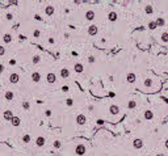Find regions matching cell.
Here are the masks:
<instances>
[{
    "mask_svg": "<svg viewBox=\"0 0 168 156\" xmlns=\"http://www.w3.org/2000/svg\"><path fill=\"white\" fill-rule=\"evenodd\" d=\"M86 151H87V147L84 146V144H77L76 148H75V153L77 156H83V155H86Z\"/></svg>",
    "mask_w": 168,
    "mask_h": 156,
    "instance_id": "obj_1",
    "label": "cell"
},
{
    "mask_svg": "<svg viewBox=\"0 0 168 156\" xmlns=\"http://www.w3.org/2000/svg\"><path fill=\"white\" fill-rule=\"evenodd\" d=\"M9 82L12 83V84H17L19 82H20V75L17 73V72H12L11 75H9Z\"/></svg>",
    "mask_w": 168,
    "mask_h": 156,
    "instance_id": "obj_2",
    "label": "cell"
},
{
    "mask_svg": "<svg viewBox=\"0 0 168 156\" xmlns=\"http://www.w3.org/2000/svg\"><path fill=\"white\" fill-rule=\"evenodd\" d=\"M46 82H47L49 84H55V82H57V75H55L54 72H49V73L46 75Z\"/></svg>",
    "mask_w": 168,
    "mask_h": 156,
    "instance_id": "obj_3",
    "label": "cell"
},
{
    "mask_svg": "<svg viewBox=\"0 0 168 156\" xmlns=\"http://www.w3.org/2000/svg\"><path fill=\"white\" fill-rule=\"evenodd\" d=\"M75 121H76V123L79 126H83V125H86V122H87V117L84 115V114H77Z\"/></svg>",
    "mask_w": 168,
    "mask_h": 156,
    "instance_id": "obj_4",
    "label": "cell"
},
{
    "mask_svg": "<svg viewBox=\"0 0 168 156\" xmlns=\"http://www.w3.org/2000/svg\"><path fill=\"white\" fill-rule=\"evenodd\" d=\"M126 82H127L129 84H134V83L137 82V75H135L134 72H129V73L126 75Z\"/></svg>",
    "mask_w": 168,
    "mask_h": 156,
    "instance_id": "obj_5",
    "label": "cell"
},
{
    "mask_svg": "<svg viewBox=\"0 0 168 156\" xmlns=\"http://www.w3.org/2000/svg\"><path fill=\"white\" fill-rule=\"evenodd\" d=\"M41 73L38 72V71H34V72H32V76H30V79H32V82L33 83H40L41 82Z\"/></svg>",
    "mask_w": 168,
    "mask_h": 156,
    "instance_id": "obj_6",
    "label": "cell"
},
{
    "mask_svg": "<svg viewBox=\"0 0 168 156\" xmlns=\"http://www.w3.org/2000/svg\"><path fill=\"white\" fill-rule=\"evenodd\" d=\"M133 147H134L135 149H141V148L143 147V140L139 139V138L134 139V140H133Z\"/></svg>",
    "mask_w": 168,
    "mask_h": 156,
    "instance_id": "obj_7",
    "label": "cell"
},
{
    "mask_svg": "<svg viewBox=\"0 0 168 156\" xmlns=\"http://www.w3.org/2000/svg\"><path fill=\"white\" fill-rule=\"evenodd\" d=\"M54 12H55L54 5L49 4V5H46V7H45V13H46V16H53V15H54Z\"/></svg>",
    "mask_w": 168,
    "mask_h": 156,
    "instance_id": "obj_8",
    "label": "cell"
},
{
    "mask_svg": "<svg viewBox=\"0 0 168 156\" xmlns=\"http://www.w3.org/2000/svg\"><path fill=\"white\" fill-rule=\"evenodd\" d=\"M97 33H99V28H97V25H91V26L88 28V34H89V36L95 37Z\"/></svg>",
    "mask_w": 168,
    "mask_h": 156,
    "instance_id": "obj_9",
    "label": "cell"
},
{
    "mask_svg": "<svg viewBox=\"0 0 168 156\" xmlns=\"http://www.w3.org/2000/svg\"><path fill=\"white\" fill-rule=\"evenodd\" d=\"M45 143H46L45 136H42V135L37 136V139H36V146H37V147H43V146H45Z\"/></svg>",
    "mask_w": 168,
    "mask_h": 156,
    "instance_id": "obj_10",
    "label": "cell"
},
{
    "mask_svg": "<svg viewBox=\"0 0 168 156\" xmlns=\"http://www.w3.org/2000/svg\"><path fill=\"white\" fill-rule=\"evenodd\" d=\"M12 41H13V37H12V34L7 33V34H4V36H3V42H4L5 45H9V43H12Z\"/></svg>",
    "mask_w": 168,
    "mask_h": 156,
    "instance_id": "obj_11",
    "label": "cell"
},
{
    "mask_svg": "<svg viewBox=\"0 0 168 156\" xmlns=\"http://www.w3.org/2000/svg\"><path fill=\"white\" fill-rule=\"evenodd\" d=\"M109 113L110 114H113V115H117L118 113H120V106L118 105H110V108H109Z\"/></svg>",
    "mask_w": 168,
    "mask_h": 156,
    "instance_id": "obj_12",
    "label": "cell"
},
{
    "mask_svg": "<svg viewBox=\"0 0 168 156\" xmlns=\"http://www.w3.org/2000/svg\"><path fill=\"white\" fill-rule=\"evenodd\" d=\"M11 125H12V126H15V127L20 126V125H21V118H20V117H17V115H13V118L11 119Z\"/></svg>",
    "mask_w": 168,
    "mask_h": 156,
    "instance_id": "obj_13",
    "label": "cell"
},
{
    "mask_svg": "<svg viewBox=\"0 0 168 156\" xmlns=\"http://www.w3.org/2000/svg\"><path fill=\"white\" fill-rule=\"evenodd\" d=\"M59 75H60L62 79H68V77H70V71L67 68H62L59 71Z\"/></svg>",
    "mask_w": 168,
    "mask_h": 156,
    "instance_id": "obj_14",
    "label": "cell"
},
{
    "mask_svg": "<svg viewBox=\"0 0 168 156\" xmlns=\"http://www.w3.org/2000/svg\"><path fill=\"white\" fill-rule=\"evenodd\" d=\"M95 11H92V9H89V11H87L86 12V20H88V21H92V20H95Z\"/></svg>",
    "mask_w": 168,
    "mask_h": 156,
    "instance_id": "obj_15",
    "label": "cell"
},
{
    "mask_svg": "<svg viewBox=\"0 0 168 156\" xmlns=\"http://www.w3.org/2000/svg\"><path fill=\"white\" fill-rule=\"evenodd\" d=\"M117 19H118V15H117L114 11H112V12H109V13H108V20H109L110 22L117 21Z\"/></svg>",
    "mask_w": 168,
    "mask_h": 156,
    "instance_id": "obj_16",
    "label": "cell"
},
{
    "mask_svg": "<svg viewBox=\"0 0 168 156\" xmlns=\"http://www.w3.org/2000/svg\"><path fill=\"white\" fill-rule=\"evenodd\" d=\"M74 71H75L76 73H81V72L84 71V66H83L81 63H75V64H74Z\"/></svg>",
    "mask_w": 168,
    "mask_h": 156,
    "instance_id": "obj_17",
    "label": "cell"
},
{
    "mask_svg": "<svg viewBox=\"0 0 168 156\" xmlns=\"http://www.w3.org/2000/svg\"><path fill=\"white\" fill-rule=\"evenodd\" d=\"M3 118H4L5 121H9V122H11V119L13 118V113H12V110H5V112L3 113Z\"/></svg>",
    "mask_w": 168,
    "mask_h": 156,
    "instance_id": "obj_18",
    "label": "cell"
},
{
    "mask_svg": "<svg viewBox=\"0 0 168 156\" xmlns=\"http://www.w3.org/2000/svg\"><path fill=\"white\" fill-rule=\"evenodd\" d=\"M143 118L147 119V121H151V119L154 118V113H152L151 110H146V112L143 113Z\"/></svg>",
    "mask_w": 168,
    "mask_h": 156,
    "instance_id": "obj_19",
    "label": "cell"
},
{
    "mask_svg": "<svg viewBox=\"0 0 168 156\" xmlns=\"http://www.w3.org/2000/svg\"><path fill=\"white\" fill-rule=\"evenodd\" d=\"M4 97H5V100H7V101H12V100L15 99V95H13V92H12V91H7V92L4 93Z\"/></svg>",
    "mask_w": 168,
    "mask_h": 156,
    "instance_id": "obj_20",
    "label": "cell"
},
{
    "mask_svg": "<svg viewBox=\"0 0 168 156\" xmlns=\"http://www.w3.org/2000/svg\"><path fill=\"white\" fill-rule=\"evenodd\" d=\"M41 60H42V58H41V55H38V54H36V55L32 56V63H33V64H38Z\"/></svg>",
    "mask_w": 168,
    "mask_h": 156,
    "instance_id": "obj_21",
    "label": "cell"
},
{
    "mask_svg": "<svg viewBox=\"0 0 168 156\" xmlns=\"http://www.w3.org/2000/svg\"><path fill=\"white\" fill-rule=\"evenodd\" d=\"M160 41H161L163 43H168V32L161 33V36H160Z\"/></svg>",
    "mask_w": 168,
    "mask_h": 156,
    "instance_id": "obj_22",
    "label": "cell"
},
{
    "mask_svg": "<svg viewBox=\"0 0 168 156\" xmlns=\"http://www.w3.org/2000/svg\"><path fill=\"white\" fill-rule=\"evenodd\" d=\"M137 105H138V102H137L135 100H130V101L127 102V108H129V109H135Z\"/></svg>",
    "mask_w": 168,
    "mask_h": 156,
    "instance_id": "obj_23",
    "label": "cell"
},
{
    "mask_svg": "<svg viewBox=\"0 0 168 156\" xmlns=\"http://www.w3.org/2000/svg\"><path fill=\"white\" fill-rule=\"evenodd\" d=\"M21 140H23V143H29V142L32 140L30 134H24V135H23V138H21Z\"/></svg>",
    "mask_w": 168,
    "mask_h": 156,
    "instance_id": "obj_24",
    "label": "cell"
},
{
    "mask_svg": "<svg viewBox=\"0 0 168 156\" xmlns=\"http://www.w3.org/2000/svg\"><path fill=\"white\" fill-rule=\"evenodd\" d=\"M143 85L146 88H151L152 87V80L150 79V77H147V79H144V82H143Z\"/></svg>",
    "mask_w": 168,
    "mask_h": 156,
    "instance_id": "obj_25",
    "label": "cell"
},
{
    "mask_svg": "<svg viewBox=\"0 0 168 156\" xmlns=\"http://www.w3.org/2000/svg\"><path fill=\"white\" fill-rule=\"evenodd\" d=\"M155 22H156V26H163V25L165 24V20L161 19V17H158V19L155 20Z\"/></svg>",
    "mask_w": 168,
    "mask_h": 156,
    "instance_id": "obj_26",
    "label": "cell"
},
{
    "mask_svg": "<svg viewBox=\"0 0 168 156\" xmlns=\"http://www.w3.org/2000/svg\"><path fill=\"white\" fill-rule=\"evenodd\" d=\"M144 12L147 13V15H152V12H154V8H152V5H146L144 7Z\"/></svg>",
    "mask_w": 168,
    "mask_h": 156,
    "instance_id": "obj_27",
    "label": "cell"
},
{
    "mask_svg": "<svg viewBox=\"0 0 168 156\" xmlns=\"http://www.w3.org/2000/svg\"><path fill=\"white\" fill-rule=\"evenodd\" d=\"M147 28H148L150 30H155L158 26H156V22H155V21H150L148 25H147Z\"/></svg>",
    "mask_w": 168,
    "mask_h": 156,
    "instance_id": "obj_28",
    "label": "cell"
},
{
    "mask_svg": "<svg viewBox=\"0 0 168 156\" xmlns=\"http://www.w3.org/2000/svg\"><path fill=\"white\" fill-rule=\"evenodd\" d=\"M23 108H24L25 110H29V109H30V104H29V101H23Z\"/></svg>",
    "mask_w": 168,
    "mask_h": 156,
    "instance_id": "obj_29",
    "label": "cell"
},
{
    "mask_svg": "<svg viewBox=\"0 0 168 156\" xmlns=\"http://www.w3.org/2000/svg\"><path fill=\"white\" fill-rule=\"evenodd\" d=\"M53 146H54V148H57V149H59V148L62 147V143H60V140H55V142L53 143Z\"/></svg>",
    "mask_w": 168,
    "mask_h": 156,
    "instance_id": "obj_30",
    "label": "cell"
},
{
    "mask_svg": "<svg viewBox=\"0 0 168 156\" xmlns=\"http://www.w3.org/2000/svg\"><path fill=\"white\" fill-rule=\"evenodd\" d=\"M5 20H8V21L13 20V15H12L11 12H7V13H5Z\"/></svg>",
    "mask_w": 168,
    "mask_h": 156,
    "instance_id": "obj_31",
    "label": "cell"
},
{
    "mask_svg": "<svg viewBox=\"0 0 168 156\" xmlns=\"http://www.w3.org/2000/svg\"><path fill=\"white\" fill-rule=\"evenodd\" d=\"M41 36V30L40 29H36L34 32H33V37H36V38H38Z\"/></svg>",
    "mask_w": 168,
    "mask_h": 156,
    "instance_id": "obj_32",
    "label": "cell"
},
{
    "mask_svg": "<svg viewBox=\"0 0 168 156\" xmlns=\"http://www.w3.org/2000/svg\"><path fill=\"white\" fill-rule=\"evenodd\" d=\"M95 62H96V56L89 55V56H88V63H91V64H92V63H95Z\"/></svg>",
    "mask_w": 168,
    "mask_h": 156,
    "instance_id": "obj_33",
    "label": "cell"
},
{
    "mask_svg": "<svg viewBox=\"0 0 168 156\" xmlns=\"http://www.w3.org/2000/svg\"><path fill=\"white\" fill-rule=\"evenodd\" d=\"M66 105L67 106H74V100L72 99H67L66 100Z\"/></svg>",
    "mask_w": 168,
    "mask_h": 156,
    "instance_id": "obj_34",
    "label": "cell"
},
{
    "mask_svg": "<svg viewBox=\"0 0 168 156\" xmlns=\"http://www.w3.org/2000/svg\"><path fill=\"white\" fill-rule=\"evenodd\" d=\"M45 115H46L47 118H50V117L53 115V112H51L50 109H46V110H45Z\"/></svg>",
    "mask_w": 168,
    "mask_h": 156,
    "instance_id": "obj_35",
    "label": "cell"
},
{
    "mask_svg": "<svg viewBox=\"0 0 168 156\" xmlns=\"http://www.w3.org/2000/svg\"><path fill=\"white\" fill-rule=\"evenodd\" d=\"M4 55H5V47L0 46V56H4Z\"/></svg>",
    "mask_w": 168,
    "mask_h": 156,
    "instance_id": "obj_36",
    "label": "cell"
},
{
    "mask_svg": "<svg viewBox=\"0 0 168 156\" xmlns=\"http://www.w3.org/2000/svg\"><path fill=\"white\" fill-rule=\"evenodd\" d=\"M4 70H5V66H4L3 63H0V75L4 72Z\"/></svg>",
    "mask_w": 168,
    "mask_h": 156,
    "instance_id": "obj_37",
    "label": "cell"
},
{
    "mask_svg": "<svg viewBox=\"0 0 168 156\" xmlns=\"http://www.w3.org/2000/svg\"><path fill=\"white\" fill-rule=\"evenodd\" d=\"M47 42H49L50 45H54V43H55V39H54L53 37H50V38H47Z\"/></svg>",
    "mask_w": 168,
    "mask_h": 156,
    "instance_id": "obj_38",
    "label": "cell"
},
{
    "mask_svg": "<svg viewBox=\"0 0 168 156\" xmlns=\"http://www.w3.org/2000/svg\"><path fill=\"white\" fill-rule=\"evenodd\" d=\"M9 64H11V66H15V64H16V60H15V59H9Z\"/></svg>",
    "mask_w": 168,
    "mask_h": 156,
    "instance_id": "obj_39",
    "label": "cell"
},
{
    "mask_svg": "<svg viewBox=\"0 0 168 156\" xmlns=\"http://www.w3.org/2000/svg\"><path fill=\"white\" fill-rule=\"evenodd\" d=\"M88 110H89V112H93V110H95V106H93V105H88Z\"/></svg>",
    "mask_w": 168,
    "mask_h": 156,
    "instance_id": "obj_40",
    "label": "cell"
},
{
    "mask_svg": "<svg viewBox=\"0 0 168 156\" xmlns=\"http://www.w3.org/2000/svg\"><path fill=\"white\" fill-rule=\"evenodd\" d=\"M34 17H36V20H37V21H41V20H42V19L40 17V15H36Z\"/></svg>",
    "mask_w": 168,
    "mask_h": 156,
    "instance_id": "obj_41",
    "label": "cell"
},
{
    "mask_svg": "<svg viewBox=\"0 0 168 156\" xmlns=\"http://www.w3.org/2000/svg\"><path fill=\"white\" fill-rule=\"evenodd\" d=\"M164 146H165V148H167V149H168V139H167V140H165V143H164Z\"/></svg>",
    "mask_w": 168,
    "mask_h": 156,
    "instance_id": "obj_42",
    "label": "cell"
},
{
    "mask_svg": "<svg viewBox=\"0 0 168 156\" xmlns=\"http://www.w3.org/2000/svg\"><path fill=\"white\" fill-rule=\"evenodd\" d=\"M19 38H20L21 41H24V39H25V37H24V36H19Z\"/></svg>",
    "mask_w": 168,
    "mask_h": 156,
    "instance_id": "obj_43",
    "label": "cell"
},
{
    "mask_svg": "<svg viewBox=\"0 0 168 156\" xmlns=\"http://www.w3.org/2000/svg\"><path fill=\"white\" fill-rule=\"evenodd\" d=\"M62 91H64V92H66V91H68V87H63V88H62Z\"/></svg>",
    "mask_w": 168,
    "mask_h": 156,
    "instance_id": "obj_44",
    "label": "cell"
}]
</instances>
